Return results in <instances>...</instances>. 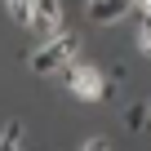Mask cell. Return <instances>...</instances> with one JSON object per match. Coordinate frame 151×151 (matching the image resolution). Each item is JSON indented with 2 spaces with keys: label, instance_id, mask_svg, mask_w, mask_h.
<instances>
[{
  "label": "cell",
  "instance_id": "7a4b0ae2",
  "mask_svg": "<svg viewBox=\"0 0 151 151\" xmlns=\"http://www.w3.org/2000/svg\"><path fill=\"white\" fill-rule=\"evenodd\" d=\"M36 36H53L62 27V5L58 0H31V22H27Z\"/></svg>",
  "mask_w": 151,
  "mask_h": 151
},
{
  "label": "cell",
  "instance_id": "3957f363",
  "mask_svg": "<svg viewBox=\"0 0 151 151\" xmlns=\"http://www.w3.org/2000/svg\"><path fill=\"white\" fill-rule=\"evenodd\" d=\"M67 89L80 93V98H98V93H102V80H98L93 67H71V71H67Z\"/></svg>",
  "mask_w": 151,
  "mask_h": 151
},
{
  "label": "cell",
  "instance_id": "5b68a950",
  "mask_svg": "<svg viewBox=\"0 0 151 151\" xmlns=\"http://www.w3.org/2000/svg\"><path fill=\"white\" fill-rule=\"evenodd\" d=\"M18 138H22V124H18V120H9V124H5V133H0V151H18Z\"/></svg>",
  "mask_w": 151,
  "mask_h": 151
},
{
  "label": "cell",
  "instance_id": "52a82bcc",
  "mask_svg": "<svg viewBox=\"0 0 151 151\" xmlns=\"http://www.w3.org/2000/svg\"><path fill=\"white\" fill-rule=\"evenodd\" d=\"M142 53H151V18H147V31H142Z\"/></svg>",
  "mask_w": 151,
  "mask_h": 151
},
{
  "label": "cell",
  "instance_id": "8992f818",
  "mask_svg": "<svg viewBox=\"0 0 151 151\" xmlns=\"http://www.w3.org/2000/svg\"><path fill=\"white\" fill-rule=\"evenodd\" d=\"M9 18H14L18 27H27V22H31V0H9Z\"/></svg>",
  "mask_w": 151,
  "mask_h": 151
},
{
  "label": "cell",
  "instance_id": "ba28073f",
  "mask_svg": "<svg viewBox=\"0 0 151 151\" xmlns=\"http://www.w3.org/2000/svg\"><path fill=\"white\" fill-rule=\"evenodd\" d=\"M85 151H107V142H102V138H93V142H89Z\"/></svg>",
  "mask_w": 151,
  "mask_h": 151
},
{
  "label": "cell",
  "instance_id": "6da1fadb",
  "mask_svg": "<svg viewBox=\"0 0 151 151\" xmlns=\"http://www.w3.org/2000/svg\"><path fill=\"white\" fill-rule=\"evenodd\" d=\"M76 49H80V36H53L45 49L31 53V71H36V76H49V71H58Z\"/></svg>",
  "mask_w": 151,
  "mask_h": 151
},
{
  "label": "cell",
  "instance_id": "277c9868",
  "mask_svg": "<svg viewBox=\"0 0 151 151\" xmlns=\"http://www.w3.org/2000/svg\"><path fill=\"white\" fill-rule=\"evenodd\" d=\"M129 14V0H89V18L93 22H116Z\"/></svg>",
  "mask_w": 151,
  "mask_h": 151
},
{
  "label": "cell",
  "instance_id": "9c48e42d",
  "mask_svg": "<svg viewBox=\"0 0 151 151\" xmlns=\"http://www.w3.org/2000/svg\"><path fill=\"white\" fill-rule=\"evenodd\" d=\"M147 18H151V14H147Z\"/></svg>",
  "mask_w": 151,
  "mask_h": 151
}]
</instances>
